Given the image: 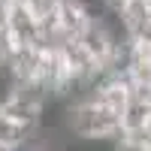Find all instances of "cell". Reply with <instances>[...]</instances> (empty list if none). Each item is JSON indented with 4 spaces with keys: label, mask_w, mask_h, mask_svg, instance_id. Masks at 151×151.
<instances>
[{
    "label": "cell",
    "mask_w": 151,
    "mask_h": 151,
    "mask_svg": "<svg viewBox=\"0 0 151 151\" xmlns=\"http://www.w3.org/2000/svg\"><path fill=\"white\" fill-rule=\"evenodd\" d=\"M109 151H151V145L142 142L139 136H127V133H121L118 139L109 145Z\"/></svg>",
    "instance_id": "cell-1"
},
{
    "label": "cell",
    "mask_w": 151,
    "mask_h": 151,
    "mask_svg": "<svg viewBox=\"0 0 151 151\" xmlns=\"http://www.w3.org/2000/svg\"><path fill=\"white\" fill-rule=\"evenodd\" d=\"M97 3H100V6H106V9H112V12H115V9H118V3H124V0H97Z\"/></svg>",
    "instance_id": "cell-2"
}]
</instances>
